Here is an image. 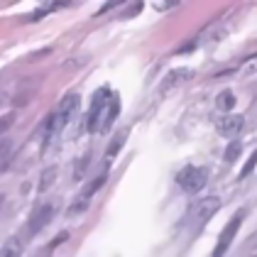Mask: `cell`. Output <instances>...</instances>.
Returning <instances> with one entry per match:
<instances>
[{
  "instance_id": "cell-9",
  "label": "cell",
  "mask_w": 257,
  "mask_h": 257,
  "mask_svg": "<svg viewBox=\"0 0 257 257\" xmlns=\"http://www.w3.org/2000/svg\"><path fill=\"white\" fill-rule=\"evenodd\" d=\"M118 115H120V98H118V96H113V98L108 100L105 110H103V120H100V133H108V130L113 127V122L118 120Z\"/></svg>"
},
{
  "instance_id": "cell-20",
  "label": "cell",
  "mask_w": 257,
  "mask_h": 257,
  "mask_svg": "<svg viewBox=\"0 0 257 257\" xmlns=\"http://www.w3.org/2000/svg\"><path fill=\"white\" fill-rule=\"evenodd\" d=\"M66 237H69V233H66V230H64V233H59V235L54 237V242L49 245V250H54L57 245H61V242H66Z\"/></svg>"
},
{
  "instance_id": "cell-19",
  "label": "cell",
  "mask_w": 257,
  "mask_h": 257,
  "mask_svg": "<svg viewBox=\"0 0 257 257\" xmlns=\"http://www.w3.org/2000/svg\"><path fill=\"white\" fill-rule=\"evenodd\" d=\"M13 120H15V115H13V113H10V115H3V118H0V133H5V130L13 125Z\"/></svg>"
},
{
  "instance_id": "cell-15",
  "label": "cell",
  "mask_w": 257,
  "mask_h": 257,
  "mask_svg": "<svg viewBox=\"0 0 257 257\" xmlns=\"http://www.w3.org/2000/svg\"><path fill=\"white\" fill-rule=\"evenodd\" d=\"M240 152H242V142H240V140H230V142H228V147H225L223 159H225L228 164H233V162L240 157Z\"/></svg>"
},
{
  "instance_id": "cell-7",
  "label": "cell",
  "mask_w": 257,
  "mask_h": 257,
  "mask_svg": "<svg viewBox=\"0 0 257 257\" xmlns=\"http://www.w3.org/2000/svg\"><path fill=\"white\" fill-rule=\"evenodd\" d=\"M242 125H245V118L242 115H235V113H228V115H220L216 120V130L223 135V138H233L242 130Z\"/></svg>"
},
{
  "instance_id": "cell-6",
  "label": "cell",
  "mask_w": 257,
  "mask_h": 257,
  "mask_svg": "<svg viewBox=\"0 0 257 257\" xmlns=\"http://www.w3.org/2000/svg\"><path fill=\"white\" fill-rule=\"evenodd\" d=\"M52 216H54V203H40L32 211L30 220H27V235H37L42 228L52 220Z\"/></svg>"
},
{
  "instance_id": "cell-12",
  "label": "cell",
  "mask_w": 257,
  "mask_h": 257,
  "mask_svg": "<svg viewBox=\"0 0 257 257\" xmlns=\"http://www.w3.org/2000/svg\"><path fill=\"white\" fill-rule=\"evenodd\" d=\"M216 108L223 113V115H228V113L235 108V93H233V91H228V88H225V91H220V93L216 96Z\"/></svg>"
},
{
  "instance_id": "cell-2",
  "label": "cell",
  "mask_w": 257,
  "mask_h": 257,
  "mask_svg": "<svg viewBox=\"0 0 257 257\" xmlns=\"http://www.w3.org/2000/svg\"><path fill=\"white\" fill-rule=\"evenodd\" d=\"M79 103H81V96L79 93H66L64 98L59 100V108L52 113V125H54V133H61L66 125H69V120L74 118V113L79 110Z\"/></svg>"
},
{
  "instance_id": "cell-14",
  "label": "cell",
  "mask_w": 257,
  "mask_h": 257,
  "mask_svg": "<svg viewBox=\"0 0 257 257\" xmlns=\"http://www.w3.org/2000/svg\"><path fill=\"white\" fill-rule=\"evenodd\" d=\"M125 140H127V130H120L118 135L113 138V142L108 145V150H105V157H108V159H113V157H115V155H118L120 150H122Z\"/></svg>"
},
{
  "instance_id": "cell-8",
  "label": "cell",
  "mask_w": 257,
  "mask_h": 257,
  "mask_svg": "<svg viewBox=\"0 0 257 257\" xmlns=\"http://www.w3.org/2000/svg\"><path fill=\"white\" fill-rule=\"evenodd\" d=\"M191 76H194V71H191V69H174V71H169V74L162 79L159 91H162V93H167V91H172V88L181 86L184 81H189Z\"/></svg>"
},
{
  "instance_id": "cell-21",
  "label": "cell",
  "mask_w": 257,
  "mask_h": 257,
  "mask_svg": "<svg viewBox=\"0 0 257 257\" xmlns=\"http://www.w3.org/2000/svg\"><path fill=\"white\" fill-rule=\"evenodd\" d=\"M3 201H5V196H3V194H0V206H3Z\"/></svg>"
},
{
  "instance_id": "cell-3",
  "label": "cell",
  "mask_w": 257,
  "mask_h": 257,
  "mask_svg": "<svg viewBox=\"0 0 257 257\" xmlns=\"http://www.w3.org/2000/svg\"><path fill=\"white\" fill-rule=\"evenodd\" d=\"M242 218H245V208H240L235 216L230 218L228 223H225V228L220 230V235H218V242H216V250H213V255L211 257H223L228 252V247H230V242L235 240L237 230H240V225H242Z\"/></svg>"
},
{
  "instance_id": "cell-4",
  "label": "cell",
  "mask_w": 257,
  "mask_h": 257,
  "mask_svg": "<svg viewBox=\"0 0 257 257\" xmlns=\"http://www.w3.org/2000/svg\"><path fill=\"white\" fill-rule=\"evenodd\" d=\"M113 98L110 96V91L108 88H100L98 93L93 96V105H91V113H88V133H100V120H103V110H105V105H108V100Z\"/></svg>"
},
{
  "instance_id": "cell-16",
  "label": "cell",
  "mask_w": 257,
  "mask_h": 257,
  "mask_svg": "<svg viewBox=\"0 0 257 257\" xmlns=\"http://www.w3.org/2000/svg\"><path fill=\"white\" fill-rule=\"evenodd\" d=\"M88 164H91V152H83L81 159H76V167H74V181H81V179H83Z\"/></svg>"
},
{
  "instance_id": "cell-13",
  "label": "cell",
  "mask_w": 257,
  "mask_h": 257,
  "mask_svg": "<svg viewBox=\"0 0 257 257\" xmlns=\"http://www.w3.org/2000/svg\"><path fill=\"white\" fill-rule=\"evenodd\" d=\"M54 181H57V167H47L44 172L40 174V181H37V191L40 194H47L52 186H54Z\"/></svg>"
},
{
  "instance_id": "cell-17",
  "label": "cell",
  "mask_w": 257,
  "mask_h": 257,
  "mask_svg": "<svg viewBox=\"0 0 257 257\" xmlns=\"http://www.w3.org/2000/svg\"><path fill=\"white\" fill-rule=\"evenodd\" d=\"M255 167H257V150L250 155V157H247V162H245V167L240 169V177H237V179H240V181H242V179H247L250 174H252V169H255Z\"/></svg>"
},
{
  "instance_id": "cell-11",
  "label": "cell",
  "mask_w": 257,
  "mask_h": 257,
  "mask_svg": "<svg viewBox=\"0 0 257 257\" xmlns=\"http://www.w3.org/2000/svg\"><path fill=\"white\" fill-rule=\"evenodd\" d=\"M22 250H25V242L18 235H13L0 245V257H22Z\"/></svg>"
},
{
  "instance_id": "cell-18",
  "label": "cell",
  "mask_w": 257,
  "mask_h": 257,
  "mask_svg": "<svg viewBox=\"0 0 257 257\" xmlns=\"http://www.w3.org/2000/svg\"><path fill=\"white\" fill-rule=\"evenodd\" d=\"M252 71H257V57H250L242 66V74H252Z\"/></svg>"
},
{
  "instance_id": "cell-10",
  "label": "cell",
  "mask_w": 257,
  "mask_h": 257,
  "mask_svg": "<svg viewBox=\"0 0 257 257\" xmlns=\"http://www.w3.org/2000/svg\"><path fill=\"white\" fill-rule=\"evenodd\" d=\"M105 181H108V167H105V169L100 172L98 177H96V179H91V181H88V184H86V186L81 189L79 201H83V203H88V201H91V196H93V194H96L98 189H103V184H105Z\"/></svg>"
},
{
  "instance_id": "cell-5",
  "label": "cell",
  "mask_w": 257,
  "mask_h": 257,
  "mask_svg": "<svg viewBox=\"0 0 257 257\" xmlns=\"http://www.w3.org/2000/svg\"><path fill=\"white\" fill-rule=\"evenodd\" d=\"M220 208V198L218 196H206L196 201V206L191 208V220L196 223V225H203V223H208V218L216 216V211Z\"/></svg>"
},
{
  "instance_id": "cell-1",
  "label": "cell",
  "mask_w": 257,
  "mask_h": 257,
  "mask_svg": "<svg viewBox=\"0 0 257 257\" xmlns=\"http://www.w3.org/2000/svg\"><path fill=\"white\" fill-rule=\"evenodd\" d=\"M208 181V169L206 167H184L177 174V184L186 191V194H198Z\"/></svg>"
}]
</instances>
